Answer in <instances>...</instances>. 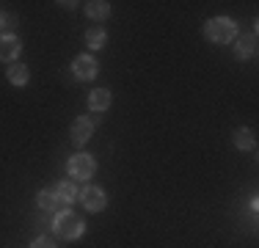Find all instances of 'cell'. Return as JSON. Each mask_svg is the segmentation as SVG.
<instances>
[{"label":"cell","instance_id":"cell-4","mask_svg":"<svg viewBox=\"0 0 259 248\" xmlns=\"http://www.w3.org/2000/svg\"><path fill=\"white\" fill-rule=\"evenodd\" d=\"M80 201H83V207L89 213H100V210H105V204H108V193L102 188H97V185H89V188L80 190Z\"/></svg>","mask_w":259,"mask_h":248},{"label":"cell","instance_id":"cell-5","mask_svg":"<svg viewBox=\"0 0 259 248\" xmlns=\"http://www.w3.org/2000/svg\"><path fill=\"white\" fill-rule=\"evenodd\" d=\"M72 72H75L77 80H94L97 77V61L91 55H77L72 61Z\"/></svg>","mask_w":259,"mask_h":248},{"label":"cell","instance_id":"cell-1","mask_svg":"<svg viewBox=\"0 0 259 248\" xmlns=\"http://www.w3.org/2000/svg\"><path fill=\"white\" fill-rule=\"evenodd\" d=\"M204 36L215 45H229V42L237 36V22L229 20V17H212L204 25Z\"/></svg>","mask_w":259,"mask_h":248},{"label":"cell","instance_id":"cell-10","mask_svg":"<svg viewBox=\"0 0 259 248\" xmlns=\"http://www.w3.org/2000/svg\"><path fill=\"white\" fill-rule=\"evenodd\" d=\"M110 102H113V94H110L108 89H94V91L89 94V108L94 110V113H102V110H108Z\"/></svg>","mask_w":259,"mask_h":248},{"label":"cell","instance_id":"cell-13","mask_svg":"<svg viewBox=\"0 0 259 248\" xmlns=\"http://www.w3.org/2000/svg\"><path fill=\"white\" fill-rule=\"evenodd\" d=\"M6 74H9V83H14V86H25V83H28V77H30L25 64H11Z\"/></svg>","mask_w":259,"mask_h":248},{"label":"cell","instance_id":"cell-12","mask_svg":"<svg viewBox=\"0 0 259 248\" xmlns=\"http://www.w3.org/2000/svg\"><path fill=\"white\" fill-rule=\"evenodd\" d=\"M232 138H234V146H237V149H243V152L254 149V144H256V141H254V133H251L248 127H237V130H234V135H232Z\"/></svg>","mask_w":259,"mask_h":248},{"label":"cell","instance_id":"cell-9","mask_svg":"<svg viewBox=\"0 0 259 248\" xmlns=\"http://www.w3.org/2000/svg\"><path fill=\"white\" fill-rule=\"evenodd\" d=\"M256 53V30H251V33L240 36L237 45H234V55H237L240 61H248L251 55Z\"/></svg>","mask_w":259,"mask_h":248},{"label":"cell","instance_id":"cell-15","mask_svg":"<svg viewBox=\"0 0 259 248\" xmlns=\"http://www.w3.org/2000/svg\"><path fill=\"white\" fill-rule=\"evenodd\" d=\"M105 42H108V36H105L102 28H89V33H85V45L91 50H100Z\"/></svg>","mask_w":259,"mask_h":248},{"label":"cell","instance_id":"cell-8","mask_svg":"<svg viewBox=\"0 0 259 248\" xmlns=\"http://www.w3.org/2000/svg\"><path fill=\"white\" fill-rule=\"evenodd\" d=\"M20 50H22V42L14 33L0 36V61H14L20 55Z\"/></svg>","mask_w":259,"mask_h":248},{"label":"cell","instance_id":"cell-14","mask_svg":"<svg viewBox=\"0 0 259 248\" xmlns=\"http://www.w3.org/2000/svg\"><path fill=\"white\" fill-rule=\"evenodd\" d=\"M55 196H58L61 201L72 204V201H75V198L80 196V190L75 188V182H58V188H55Z\"/></svg>","mask_w":259,"mask_h":248},{"label":"cell","instance_id":"cell-3","mask_svg":"<svg viewBox=\"0 0 259 248\" xmlns=\"http://www.w3.org/2000/svg\"><path fill=\"white\" fill-rule=\"evenodd\" d=\"M97 171V163L91 154H75V157L69 160V177L72 179H80V182H85V179H91Z\"/></svg>","mask_w":259,"mask_h":248},{"label":"cell","instance_id":"cell-17","mask_svg":"<svg viewBox=\"0 0 259 248\" xmlns=\"http://www.w3.org/2000/svg\"><path fill=\"white\" fill-rule=\"evenodd\" d=\"M0 28H6V14L0 11Z\"/></svg>","mask_w":259,"mask_h":248},{"label":"cell","instance_id":"cell-6","mask_svg":"<svg viewBox=\"0 0 259 248\" xmlns=\"http://www.w3.org/2000/svg\"><path fill=\"white\" fill-rule=\"evenodd\" d=\"M36 204H39L41 210H45V213H66V210H69V204L66 201H61L58 196H55V190H41L39 196H36Z\"/></svg>","mask_w":259,"mask_h":248},{"label":"cell","instance_id":"cell-11","mask_svg":"<svg viewBox=\"0 0 259 248\" xmlns=\"http://www.w3.org/2000/svg\"><path fill=\"white\" fill-rule=\"evenodd\" d=\"M85 14H89L91 20L102 22V20L110 17V3H105V0H91V3L85 6Z\"/></svg>","mask_w":259,"mask_h":248},{"label":"cell","instance_id":"cell-16","mask_svg":"<svg viewBox=\"0 0 259 248\" xmlns=\"http://www.w3.org/2000/svg\"><path fill=\"white\" fill-rule=\"evenodd\" d=\"M30 248H55V240L47 237V234H41V237H36L33 243H30Z\"/></svg>","mask_w":259,"mask_h":248},{"label":"cell","instance_id":"cell-7","mask_svg":"<svg viewBox=\"0 0 259 248\" xmlns=\"http://www.w3.org/2000/svg\"><path fill=\"white\" fill-rule=\"evenodd\" d=\"M91 133H94V124H91V119H89V116H80V119H75V124H72V144L83 146L85 141L91 138Z\"/></svg>","mask_w":259,"mask_h":248},{"label":"cell","instance_id":"cell-2","mask_svg":"<svg viewBox=\"0 0 259 248\" xmlns=\"http://www.w3.org/2000/svg\"><path fill=\"white\" fill-rule=\"evenodd\" d=\"M53 229H55V234H58L61 240H77V237H83V232H85L83 218H80V215H75V213H69V210L55 215Z\"/></svg>","mask_w":259,"mask_h":248}]
</instances>
